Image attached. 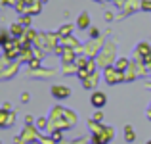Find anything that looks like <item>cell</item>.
<instances>
[{
  "label": "cell",
  "instance_id": "cell-1",
  "mask_svg": "<svg viewBox=\"0 0 151 144\" xmlns=\"http://www.w3.org/2000/svg\"><path fill=\"white\" fill-rule=\"evenodd\" d=\"M94 102H96V104H101V102H103V96H101V94H98L96 98H94Z\"/></svg>",
  "mask_w": 151,
  "mask_h": 144
},
{
  "label": "cell",
  "instance_id": "cell-2",
  "mask_svg": "<svg viewBox=\"0 0 151 144\" xmlns=\"http://www.w3.org/2000/svg\"><path fill=\"white\" fill-rule=\"evenodd\" d=\"M149 144H151V142H149Z\"/></svg>",
  "mask_w": 151,
  "mask_h": 144
}]
</instances>
